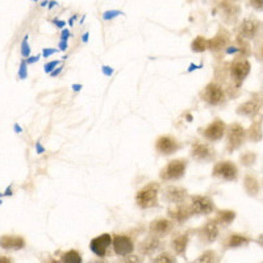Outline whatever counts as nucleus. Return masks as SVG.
Masks as SVG:
<instances>
[{
	"instance_id": "f257e3e1",
	"label": "nucleus",
	"mask_w": 263,
	"mask_h": 263,
	"mask_svg": "<svg viewBox=\"0 0 263 263\" xmlns=\"http://www.w3.org/2000/svg\"><path fill=\"white\" fill-rule=\"evenodd\" d=\"M157 197H158V184L157 183H149L146 187L137 192L136 195V203L141 208H150L157 205Z\"/></svg>"
},
{
	"instance_id": "f03ea898",
	"label": "nucleus",
	"mask_w": 263,
	"mask_h": 263,
	"mask_svg": "<svg viewBox=\"0 0 263 263\" xmlns=\"http://www.w3.org/2000/svg\"><path fill=\"white\" fill-rule=\"evenodd\" d=\"M185 166H187V162L183 159H175V161L168 162L167 166L161 171V178L163 180L179 179L184 174Z\"/></svg>"
},
{
	"instance_id": "7ed1b4c3",
	"label": "nucleus",
	"mask_w": 263,
	"mask_h": 263,
	"mask_svg": "<svg viewBox=\"0 0 263 263\" xmlns=\"http://www.w3.org/2000/svg\"><path fill=\"white\" fill-rule=\"evenodd\" d=\"M245 140V130L238 124H232L228 129V149L229 152L238 149Z\"/></svg>"
},
{
	"instance_id": "20e7f679",
	"label": "nucleus",
	"mask_w": 263,
	"mask_h": 263,
	"mask_svg": "<svg viewBox=\"0 0 263 263\" xmlns=\"http://www.w3.org/2000/svg\"><path fill=\"white\" fill-rule=\"evenodd\" d=\"M213 175L225 180H234L238 175V170L232 162H218L213 167Z\"/></svg>"
},
{
	"instance_id": "39448f33",
	"label": "nucleus",
	"mask_w": 263,
	"mask_h": 263,
	"mask_svg": "<svg viewBox=\"0 0 263 263\" xmlns=\"http://www.w3.org/2000/svg\"><path fill=\"white\" fill-rule=\"evenodd\" d=\"M204 100L212 105H218L221 104V103H224L225 93L218 84L211 83L205 87V91H204Z\"/></svg>"
},
{
	"instance_id": "423d86ee",
	"label": "nucleus",
	"mask_w": 263,
	"mask_h": 263,
	"mask_svg": "<svg viewBox=\"0 0 263 263\" xmlns=\"http://www.w3.org/2000/svg\"><path fill=\"white\" fill-rule=\"evenodd\" d=\"M191 208L196 215H210L213 211V201L206 196H194Z\"/></svg>"
},
{
	"instance_id": "0eeeda50",
	"label": "nucleus",
	"mask_w": 263,
	"mask_h": 263,
	"mask_svg": "<svg viewBox=\"0 0 263 263\" xmlns=\"http://www.w3.org/2000/svg\"><path fill=\"white\" fill-rule=\"evenodd\" d=\"M111 242H112V238L109 234H102V236L96 237V238H93L92 241H91L90 248L91 250L98 255V257L102 258L105 255V253H107Z\"/></svg>"
},
{
	"instance_id": "6e6552de",
	"label": "nucleus",
	"mask_w": 263,
	"mask_h": 263,
	"mask_svg": "<svg viewBox=\"0 0 263 263\" xmlns=\"http://www.w3.org/2000/svg\"><path fill=\"white\" fill-rule=\"evenodd\" d=\"M114 250L117 255H128L133 251V242L126 236H115L112 239Z\"/></svg>"
},
{
	"instance_id": "1a4fd4ad",
	"label": "nucleus",
	"mask_w": 263,
	"mask_h": 263,
	"mask_svg": "<svg viewBox=\"0 0 263 263\" xmlns=\"http://www.w3.org/2000/svg\"><path fill=\"white\" fill-rule=\"evenodd\" d=\"M249 72H250V63L246 60L236 61V62H233L232 67H230L232 78L236 82H238V83H241L248 77Z\"/></svg>"
},
{
	"instance_id": "9d476101",
	"label": "nucleus",
	"mask_w": 263,
	"mask_h": 263,
	"mask_svg": "<svg viewBox=\"0 0 263 263\" xmlns=\"http://www.w3.org/2000/svg\"><path fill=\"white\" fill-rule=\"evenodd\" d=\"M203 133L205 138H208L210 141L220 140L225 133V124L222 123L221 120H215L211 125L206 126Z\"/></svg>"
},
{
	"instance_id": "9b49d317",
	"label": "nucleus",
	"mask_w": 263,
	"mask_h": 263,
	"mask_svg": "<svg viewBox=\"0 0 263 263\" xmlns=\"http://www.w3.org/2000/svg\"><path fill=\"white\" fill-rule=\"evenodd\" d=\"M156 149L158 150L161 154L168 156V154H171V153H174L178 149V144L174 138L168 137V136H163V137H159L158 140H157Z\"/></svg>"
},
{
	"instance_id": "f8f14e48",
	"label": "nucleus",
	"mask_w": 263,
	"mask_h": 263,
	"mask_svg": "<svg viewBox=\"0 0 263 263\" xmlns=\"http://www.w3.org/2000/svg\"><path fill=\"white\" fill-rule=\"evenodd\" d=\"M192 213H194L192 208L187 205H175L174 208L168 210V216L178 222L185 221Z\"/></svg>"
},
{
	"instance_id": "ddd939ff",
	"label": "nucleus",
	"mask_w": 263,
	"mask_h": 263,
	"mask_svg": "<svg viewBox=\"0 0 263 263\" xmlns=\"http://www.w3.org/2000/svg\"><path fill=\"white\" fill-rule=\"evenodd\" d=\"M173 228V224H171L168 220H164V218H159V220H156V221H153L152 225H150V230H152V233L157 237L164 236V234H167L168 232Z\"/></svg>"
},
{
	"instance_id": "4468645a",
	"label": "nucleus",
	"mask_w": 263,
	"mask_h": 263,
	"mask_svg": "<svg viewBox=\"0 0 263 263\" xmlns=\"http://www.w3.org/2000/svg\"><path fill=\"white\" fill-rule=\"evenodd\" d=\"M258 27V21L254 20V18H248L241 24V36H243L245 39H253L257 33Z\"/></svg>"
},
{
	"instance_id": "2eb2a0df",
	"label": "nucleus",
	"mask_w": 263,
	"mask_h": 263,
	"mask_svg": "<svg viewBox=\"0 0 263 263\" xmlns=\"http://www.w3.org/2000/svg\"><path fill=\"white\" fill-rule=\"evenodd\" d=\"M191 154L192 157L196 159H208L212 156V149L210 147V145L196 142V144L192 146Z\"/></svg>"
},
{
	"instance_id": "dca6fc26",
	"label": "nucleus",
	"mask_w": 263,
	"mask_h": 263,
	"mask_svg": "<svg viewBox=\"0 0 263 263\" xmlns=\"http://www.w3.org/2000/svg\"><path fill=\"white\" fill-rule=\"evenodd\" d=\"M187 196V191L180 187H168L166 190V197L171 203H182Z\"/></svg>"
},
{
	"instance_id": "f3484780",
	"label": "nucleus",
	"mask_w": 263,
	"mask_h": 263,
	"mask_svg": "<svg viewBox=\"0 0 263 263\" xmlns=\"http://www.w3.org/2000/svg\"><path fill=\"white\" fill-rule=\"evenodd\" d=\"M24 239L17 236H3L2 237V248L4 249H21L24 248Z\"/></svg>"
},
{
	"instance_id": "a211bd4d",
	"label": "nucleus",
	"mask_w": 263,
	"mask_h": 263,
	"mask_svg": "<svg viewBox=\"0 0 263 263\" xmlns=\"http://www.w3.org/2000/svg\"><path fill=\"white\" fill-rule=\"evenodd\" d=\"M217 234H218V228H217V222L216 221L206 222V224L203 227V229H201V237H204L208 242L215 241Z\"/></svg>"
},
{
	"instance_id": "6ab92c4d",
	"label": "nucleus",
	"mask_w": 263,
	"mask_h": 263,
	"mask_svg": "<svg viewBox=\"0 0 263 263\" xmlns=\"http://www.w3.org/2000/svg\"><path fill=\"white\" fill-rule=\"evenodd\" d=\"M191 48H192V50L196 51V53L205 51L206 49H210V40H205L204 37L199 36L197 39L194 40Z\"/></svg>"
},
{
	"instance_id": "aec40b11",
	"label": "nucleus",
	"mask_w": 263,
	"mask_h": 263,
	"mask_svg": "<svg viewBox=\"0 0 263 263\" xmlns=\"http://www.w3.org/2000/svg\"><path fill=\"white\" fill-rule=\"evenodd\" d=\"M187 242H189V237H187V234H180V236H178L177 238L174 239L173 246L178 254H183V253H184Z\"/></svg>"
},
{
	"instance_id": "412c9836",
	"label": "nucleus",
	"mask_w": 263,
	"mask_h": 263,
	"mask_svg": "<svg viewBox=\"0 0 263 263\" xmlns=\"http://www.w3.org/2000/svg\"><path fill=\"white\" fill-rule=\"evenodd\" d=\"M245 189L251 196H254V195L258 194L259 191V185H258L257 179L254 177H251V175H248L245 177Z\"/></svg>"
},
{
	"instance_id": "4be33fe9",
	"label": "nucleus",
	"mask_w": 263,
	"mask_h": 263,
	"mask_svg": "<svg viewBox=\"0 0 263 263\" xmlns=\"http://www.w3.org/2000/svg\"><path fill=\"white\" fill-rule=\"evenodd\" d=\"M258 109V105L255 104L254 102H248L245 104H242L241 107L237 109V112L241 115H245V116H253V115L257 112Z\"/></svg>"
},
{
	"instance_id": "5701e85b",
	"label": "nucleus",
	"mask_w": 263,
	"mask_h": 263,
	"mask_svg": "<svg viewBox=\"0 0 263 263\" xmlns=\"http://www.w3.org/2000/svg\"><path fill=\"white\" fill-rule=\"evenodd\" d=\"M249 243V239L243 236H239V234H233L230 236L229 239H228L227 245L230 246V248H238V246H242Z\"/></svg>"
},
{
	"instance_id": "b1692460",
	"label": "nucleus",
	"mask_w": 263,
	"mask_h": 263,
	"mask_svg": "<svg viewBox=\"0 0 263 263\" xmlns=\"http://www.w3.org/2000/svg\"><path fill=\"white\" fill-rule=\"evenodd\" d=\"M61 260L65 263H79V262H82V258H81V254H79L78 251L70 250V251H67V253H65V254L61 257Z\"/></svg>"
},
{
	"instance_id": "393cba45",
	"label": "nucleus",
	"mask_w": 263,
	"mask_h": 263,
	"mask_svg": "<svg viewBox=\"0 0 263 263\" xmlns=\"http://www.w3.org/2000/svg\"><path fill=\"white\" fill-rule=\"evenodd\" d=\"M228 39L224 36H216L215 39L210 40V49L212 50H220V49L224 48L227 45Z\"/></svg>"
},
{
	"instance_id": "a878e982",
	"label": "nucleus",
	"mask_w": 263,
	"mask_h": 263,
	"mask_svg": "<svg viewBox=\"0 0 263 263\" xmlns=\"http://www.w3.org/2000/svg\"><path fill=\"white\" fill-rule=\"evenodd\" d=\"M236 218V213L233 211H220L217 215V220L222 224H230Z\"/></svg>"
},
{
	"instance_id": "bb28decb",
	"label": "nucleus",
	"mask_w": 263,
	"mask_h": 263,
	"mask_svg": "<svg viewBox=\"0 0 263 263\" xmlns=\"http://www.w3.org/2000/svg\"><path fill=\"white\" fill-rule=\"evenodd\" d=\"M158 246H159V243L156 238L154 239L150 238V239H147L145 243H141V251L144 250L145 253H149V251L158 249Z\"/></svg>"
},
{
	"instance_id": "cd10ccee",
	"label": "nucleus",
	"mask_w": 263,
	"mask_h": 263,
	"mask_svg": "<svg viewBox=\"0 0 263 263\" xmlns=\"http://www.w3.org/2000/svg\"><path fill=\"white\" fill-rule=\"evenodd\" d=\"M216 254L213 251H205L200 258H197V262H215Z\"/></svg>"
},
{
	"instance_id": "c85d7f7f",
	"label": "nucleus",
	"mask_w": 263,
	"mask_h": 263,
	"mask_svg": "<svg viewBox=\"0 0 263 263\" xmlns=\"http://www.w3.org/2000/svg\"><path fill=\"white\" fill-rule=\"evenodd\" d=\"M254 161H255V156L254 154H251V153H248L246 156L242 157L243 164H251V163H254Z\"/></svg>"
},
{
	"instance_id": "c756f323",
	"label": "nucleus",
	"mask_w": 263,
	"mask_h": 263,
	"mask_svg": "<svg viewBox=\"0 0 263 263\" xmlns=\"http://www.w3.org/2000/svg\"><path fill=\"white\" fill-rule=\"evenodd\" d=\"M154 262H175V259H174V258H171L170 255L163 254V255H159L158 258H156V259H154Z\"/></svg>"
},
{
	"instance_id": "7c9ffc66",
	"label": "nucleus",
	"mask_w": 263,
	"mask_h": 263,
	"mask_svg": "<svg viewBox=\"0 0 263 263\" xmlns=\"http://www.w3.org/2000/svg\"><path fill=\"white\" fill-rule=\"evenodd\" d=\"M250 4L253 8L258 9V11L263 9V0H250Z\"/></svg>"
},
{
	"instance_id": "2f4dec72",
	"label": "nucleus",
	"mask_w": 263,
	"mask_h": 263,
	"mask_svg": "<svg viewBox=\"0 0 263 263\" xmlns=\"http://www.w3.org/2000/svg\"><path fill=\"white\" fill-rule=\"evenodd\" d=\"M262 57H263V49H262Z\"/></svg>"
}]
</instances>
